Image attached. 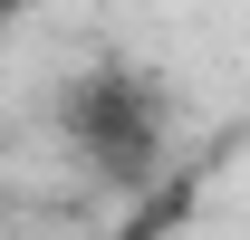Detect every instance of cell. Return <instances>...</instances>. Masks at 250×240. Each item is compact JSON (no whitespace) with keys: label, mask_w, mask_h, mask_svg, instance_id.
Segmentation results:
<instances>
[{"label":"cell","mask_w":250,"mask_h":240,"mask_svg":"<svg viewBox=\"0 0 250 240\" xmlns=\"http://www.w3.org/2000/svg\"><path fill=\"white\" fill-rule=\"evenodd\" d=\"M58 135H67V154L87 163L96 182H116V192H154V173H164V87L145 77V67H125V58H96V67H77L58 87Z\"/></svg>","instance_id":"cell-1"},{"label":"cell","mask_w":250,"mask_h":240,"mask_svg":"<svg viewBox=\"0 0 250 240\" xmlns=\"http://www.w3.org/2000/svg\"><path fill=\"white\" fill-rule=\"evenodd\" d=\"M173 211H183V192H173V182H164V192H145V202L125 211L116 231H96V240H164V231H173Z\"/></svg>","instance_id":"cell-2"}]
</instances>
